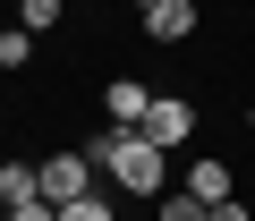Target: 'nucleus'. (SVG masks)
Instances as JSON below:
<instances>
[{"mask_svg":"<svg viewBox=\"0 0 255 221\" xmlns=\"http://www.w3.org/2000/svg\"><path fill=\"white\" fill-rule=\"evenodd\" d=\"M60 17H68V0H17V26L26 34H51Z\"/></svg>","mask_w":255,"mask_h":221,"instance_id":"nucleus-9","label":"nucleus"},{"mask_svg":"<svg viewBox=\"0 0 255 221\" xmlns=\"http://www.w3.org/2000/svg\"><path fill=\"white\" fill-rule=\"evenodd\" d=\"M187 136H196V102H187V94H153V110H145V145L170 153V145H187Z\"/></svg>","mask_w":255,"mask_h":221,"instance_id":"nucleus-3","label":"nucleus"},{"mask_svg":"<svg viewBox=\"0 0 255 221\" xmlns=\"http://www.w3.org/2000/svg\"><path fill=\"white\" fill-rule=\"evenodd\" d=\"M179 187H187V196H204V204H230V187H238V179H230V162H213V153H204V162H187V179H179Z\"/></svg>","mask_w":255,"mask_h":221,"instance_id":"nucleus-6","label":"nucleus"},{"mask_svg":"<svg viewBox=\"0 0 255 221\" xmlns=\"http://www.w3.org/2000/svg\"><path fill=\"white\" fill-rule=\"evenodd\" d=\"M77 196H94V153L85 145H60L43 162V204H77Z\"/></svg>","mask_w":255,"mask_h":221,"instance_id":"nucleus-2","label":"nucleus"},{"mask_svg":"<svg viewBox=\"0 0 255 221\" xmlns=\"http://www.w3.org/2000/svg\"><path fill=\"white\" fill-rule=\"evenodd\" d=\"M0 204H9V213L17 204H43V170L34 162H0Z\"/></svg>","mask_w":255,"mask_h":221,"instance_id":"nucleus-7","label":"nucleus"},{"mask_svg":"<svg viewBox=\"0 0 255 221\" xmlns=\"http://www.w3.org/2000/svg\"><path fill=\"white\" fill-rule=\"evenodd\" d=\"M60 221H119V213H111L102 196H77V204H60Z\"/></svg>","mask_w":255,"mask_h":221,"instance_id":"nucleus-11","label":"nucleus"},{"mask_svg":"<svg viewBox=\"0 0 255 221\" xmlns=\"http://www.w3.org/2000/svg\"><path fill=\"white\" fill-rule=\"evenodd\" d=\"M9 9H17V0H9Z\"/></svg>","mask_w":255,"mask_h":221,"instance_id":"nucleus-15","label":"nucleus"},{"mask_svg":"<svg viewBox=\"0 0 255 221\" xmlns=\"http://www.w3.org/2000/svg\"><path fill=\"white\" fill-rule=\"evenodd\" d=\"M85 153H94V170L102 179H119L128 196H170V153L162 145H145V128H111L102 119V136H85Z\"/></svg>","mask_w":255,"mask_h":221,"instance_id":"nucleus-1","label":"nucleus"},{"mask_svg":"<svg viewBox=\"0 0 255 221\" xmlns=\"http://www.w3.org/2000/svg\"><path fill=\"white\" fill-rule=\"evenodd\" d=\"M0 221H9V204H0Z\"/></svg>","mask_w":255,"mask_h":221,"instance_id":"nucleus-13","label":"nucleus"},{"mask_svg":"<svg viewBox=\"0 0 255 221\" xmlns=\"http://www.w3.org/2000/svg\"><path fill=\"white\" fill-rule=\"evenodd\" d=\"M26 60H34V34H26V26H9V34H0V68H9V77H17Z\"/></svg>","mask_w":255,"mask_h":221,"instance_id":"nucleus-10","label":"nucleus"},{"mask_svg":"<svg viewBox=\"0 0 255 221\" xmlns=\"http://www.w3.org/2000/svg\"><path fill=\"white\" fill-rule=\"evenodd\" d=\"M204 221H255V213H247V204H238V196H230V204H213V213H204Z\"/></svg>","mask_w":255,"mask_h":221,"instance_id":"nucleus-12","label":"nucleus"},{"mask_svg":"<svg viewBox=\"0 0 255 221\" xmlns=\"http://www.w3.org/2000/svg\"><path fill=\"white\" fill-rule=\"evenodd\" d=\"M247 128H255V110H247Z\"/></svg>","mask_w":255,"mask_h":221,"instance_id":"nucleus-14","label":"nucleus"},{"mask_svg":"<svg viewBox=\"0 0 255 221\" xmlns=\"http://www.w3.org/2000/svg\"><path fill=\"white\" fill-rule=\"evenodd\" d=\"M136 26H145V43H187L196 34V0H145Z\"/></svg>","mask_w":255,"mask_h":221,"instance_id":"nucleus-4","label":"nucleus"},{"mask_svg":"<svg viewBox=\"0 0 255 221\" xmlns=\"http://www.w3.org/2000/svg\"><path fill=\"white\" fill-rule=\"evenodd\" d=\"M145 110H153V94H145L136 77H111V85H102V119H111V128H145Z\"/></svg>","mask_w":255,"mask_h":221,"instance_id":"nucleus-5","label":"nucleus"},{"mask_svg":"<svg viewBox=\"0 0 255 221\" xmlns=\"http://www.w3.org/2000/svg\"><path fill=\"white\" fill-rule=\"evenodd\" d=\"M213 204L204 196H187V187H170V196H153V221H204Z\"/></svg>","mask_w":255,"mask_h":221,"instance_id":"nucleus-8","label":"nucleus"}]
</instances>
